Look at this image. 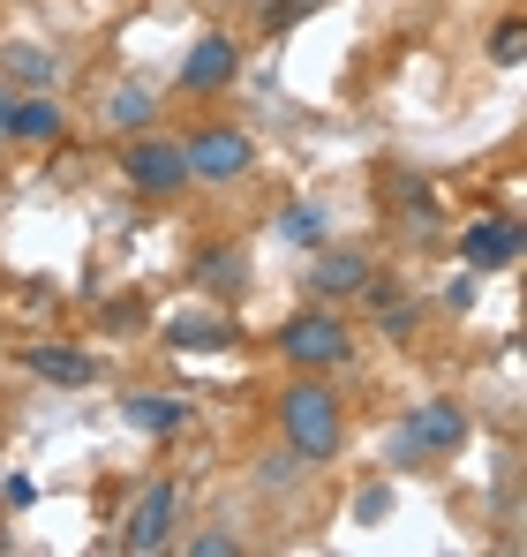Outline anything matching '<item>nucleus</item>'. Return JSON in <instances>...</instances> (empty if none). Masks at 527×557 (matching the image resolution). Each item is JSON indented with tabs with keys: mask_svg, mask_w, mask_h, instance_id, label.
<instances>
[{
	"mask_svg": "<svg viewBox=\"0 0 527 557\" xmlns=\"http://www.w3.org/2000/svg\"><path fill=\"white\" fill-rule=\"evenodd\" d=\"M279 430H286V445H294L302 460H332V453H340V399H332L324 384H294V392L279 399Z\"/></svg>",
	"mask_w": 527,
	"mask_h": 557,
	"instance_id": "f257e3e1",
	"label": "nucleus"
},
{
	"mask_svg": "<svg viewBox=\"0 0 527 557\" xmlns=\"http://www.w3.org/2000/svg\"><path fill=\"white\" fill-rule=\"evenodd\" d=\"M279 355H286L294 370H332V362H347V355H354V332L332 317V309H302V317H286Z\"/></svg>",
	"mask_w": 527,
	"mask_h": 557,
	"instance_id": "f03ea898",
	"label": "nucleus"
},
{
	"mask_svg": "<svg viewBox=\"0 0 527 557\" xmlns=\"http://www.w3.org/2000/svg\"><path fill=\"white\" fill-rule=\"evenodd\" d=\"M121 174H128V188H144V196H174V188H188V159H181L174 136H128Z\"/></svg>",
	"mask_w": 527,
	"mask_h": 557,
	"instance_id": "7ed1b4c3",
	"label": "nucleus"
},
{
	"mask_svg": "<svg viewBox=\"0 0 527 557\" xmlns=\"http://www.w3.org/2000/svg\"><path fill=\"white\" fill-rule=\"evenodd\" d=\"M181 159H188V182H242L257 166V144L242 128H204L181 144Z\"/></svg>",
	"mask_w": 527,
	"mask_h": 557,
	"instance_id": "20e7f679",
	"label": "nucleus"
},
{
	"mask_svg": "<svg viewBox=\"0 0 527 557\" xmlns=\"http://www.w3.org/2000/svg\"><path fill=\"white\" fill-rule=\"evenodd\" d=\"M174 520H181V490L174 482H151L144 497H136V512H128V528H121V550L151 557L174 543Z\"/></svg>",
	"mask_w": 527,
	"mask_h": 557,
	"instance_id": "39448f33",
	"label": "nucleus"
},
{
	"mask_svg": "<svg viewBox=\"0 0 527 557\" xmlns=\"http://www.w3.org/2000/svg\"><path fill=\"white\" fill-rule=\"evenodd\" d=\"M234 69H242V46H234L226 30H211V38H196L188 61H181V91H226Z\"/></svg>",
	"mask_w": 527,
	"mask_h": 557,
	"instance_id": "423d86ee",
	"label": "nucleus"
},
{
	"mask_svg": "<svg viewBox=\"0 0 527 557\" xmlns=\"http://www.w3.org/2000/svg\"><path fill=\"white\" fill-rule=\"evenodd\" d=\"M459 445H467V407L430 399L407 414V453H459Z\"/></svg>",
	"mask_w": 527,
	"mask_h": 557,
	"instance_id": "0eeeda50",
	"label": "nucleus"
},
{
	"mask_svg": "<svg viewBox=\"0 0 527 557\" xmlns=\"http://www.w3.org/2000/svg\"><path fill=\"white\" fill-rule=\"evenodd\" d=\"M459 257H467V272H498V264L520 257V226L513 219H482V226L459 234Z\"/></svg>",
	"mask_w": 527,
	"mask_h": 557,
	"instance_id": "6e6552de",
	"label": "nucleus"
},
{
	"mask_svg": "<svg viewBox=\"0 0 527 557\" xmlns=\"http://www.w3.org/2000/svg\"><path fill=\"white\" fill-rule=\"evenodd\" d=\"M0 136H15V144H53V136H61V106H53V91L8 98V121H0Z\"/></svg>",
	"mask_w": 527,
	"mask_h": 557,
	"instance_id": "1a4fd4ad",
	"label": "nucleus"
},
{
	"mask_svg": "<svg viewBox=\"0 0 527 557\" xmlns=\"http://www.w3.org/2000/svg\"><path fill=\"white\" fill-rule=\"evenodd\" d=\"M369 257L361 249H317V294H369Z\"/></svg>",
	"mask_w": 527,
	"mask_h": 557,
	"instance_id": "9d476101",
	"label": "nucleus"
},
{
	"mask_svg": "<svg viewBox=\"0 0 527 557\" xmlns=\"http://www.w3.org/2000/svg\"><path fill=\"white\" fill-rule=\"evenodd\" d=\"M128 422H136L144 437H174L181 422H188V407L167 399V392H136V399H128Z\"/></svg>",
	"mask_w": 527,
	"mask_h": 557,
	"instance_id": "9b49d317",
	"label": "nucleus"
},
{
	"mask_svg": "<svg viewBox=\"0 0 527 557\" xmlns=\"http://www.w3.org/2000/svg\"><path fill=\"white\" fill-rule=\"evenodd\" d=\"M30 370L53 376V384H90V355H76V347H30Z\"/></svg>",
	"mask_w": 527,
	"mask_h": 557,
	"instance_id": "f8f14e48",
	"label": "nucleus"
},
{
	"mask_svg": "<svg viewBox=\"0 0 527 557\" xmlns=\"http://www.w3.org/2000/svg\"><path fill=\"white\" fill-rule=\"evenodd\" d=\"M167 339L174 347H234V324H219V317H174Z\"/></svg>",
	"mask_w": 527,
	"mask_h": 557,
	"instance_id": "ddd939ff",
	"label": "nucleus"
},
{
	"mask_svg": "<svg viewBox=\"0 0 527 557\" xmlns=\"http://www.w3.org/2000/svg\"><path fill=\"white\" fill-rule=\"evenodd\" d=\"M279 234H286L294 249H324V211H317V203H286V211H279Z\"/></svg>",
	"mask_w": 527,
	"mask_h": 557,
	"instance_id": "4468645a",
	"label": "nucleus"
},
{
	"mask_svg": "<svg viewBox=\"0 0 527 557\" xmlns=\"http://www.w3.org/2000/svg\"><path fill=\"white\" fill-rule=\"evenodd\" d=\"M151 113H159V106H151V91H136V84H128V91H113V106H106V121H113V128H128V136H144V128H151Z\"/></svg>",
	"mask_w": 527,
	"mask_h": 557,
	"instance_id": "2eb2a0df",
	"label": "nucleus"
},
{
	"mask_svg": "<svg viewBox=\"0 0 527 557\" xmlns=\"http://www.w3.org/2000/svg\"><path fill=\"white\" fill-rule=\"evenodd\" d=\"M520 53H527V23L513 15V23H498V38H490V61H498V69H520Z\"/></svg>",
	"mask_w": 527,
	"mask_h": 557,
	"instance_id": "dca6fc26",
	"label": "nucleus"
},
{
	"mask_svg": "<svg viewBox=\"0 0 527 557\" xmlns=\"http://www.w3.org/2000/svg\"><path fill=\"white\" fill-rule=\"evenodd\" d=\"M8 76H23V84H53V61H46L38 46H8Z\"/></svg>",
	"mask_w": 527,
	"mask_h": 557,
	"instance_id": "f3484780",
	"label": "nucleus"
},
{
	"mask_svg": "<svg viewBox=\"0 0 527 557\" xmlns=\"http://www.w3.org/2000/svg\"><path fill=\"white\" fill-rule=\"evenodd\" d=\"M188 550H196V557H242V543H234L226 528H211V535H196Z\"/></svg>",
	"mask_w": 527,
	"mask_h": 557,
	"instance_id": "a211bd4d",
	"label": "nucleus"
},
{
	"mask_svg": "<svg viewBox=\"0 0 527 557\" xmlns=\"http://www.w3.org/2000/svg\"><path fill=\"white\" fill-rule=\"evenodd\" d=\"M204 278H242V249H234V257H226V249H219V257H211V264H204Z\"/></svg>",
	"mask_w": 527,
	"mask_h": 557,
	"instance_id": "6ab92c4d",
	"label": "nucleus"
},
{
	"mask_svg": "<svg viewBox=\"0 0 527 557\" xmlns=\"http://www.w3.org/2000/svg\"><path fill=\"white\" fill-rule=\"evenodd\" d=\"M0 121H8V91H0Z\"/></svg>",
	"mask_w": 527,
	"mask_h": 557,
	"instance_id": "aec40b11",
	"label": "nucleus"
}]
</instances>
